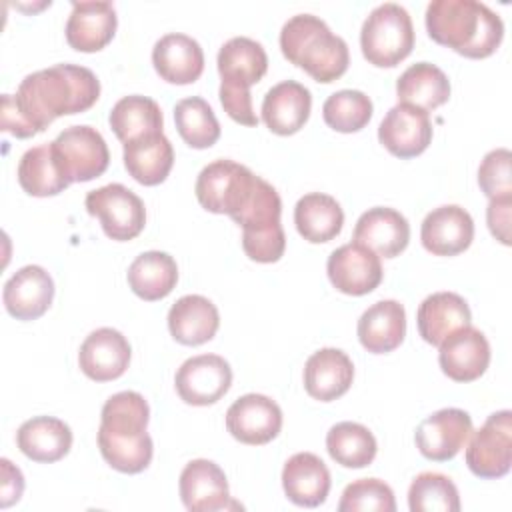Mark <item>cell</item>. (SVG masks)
I'll return each instance as SVG.
<instances>
[{
  "instance_id": "83f0119b",
  "label": "cell",
  "mask_w": 512,
  "mask_h": 512,
  "mask_svg": "<svg viewBox=\"0 0 512 512\" xmlns=\"http://www.w3.org/2000/svg\"><path fill=\"white\" fill-rule=\"evenodd\" d=\"M16 444L20 452L42 464H52L62 460L72 448L70 426L54 416H34L16 432Z\"/></svg>"
},
{
  "instance_id": "7a4b0ae2",
  "label": "cell",
  "mask_w": 512,
  "mask_h": 512,
  "mask_svg": "<svg viewBox=\"0 0 512 512\" xmlns=\"http://www.w3.org/2000/svg\"><path fill=\"white\" fill-rule=\"evenodd\" d=\"M428 36L466 58H486L504 36L502 18L476 0H432L426 6Z\"/></svg>"
},
{
  "instance_id": "1f68e13d",
  "label": "cell",
  "mask_w": 512,
  "mask_h": 512,
  "mask_svg": "<svg viewBox=\"0 0 512 512\" xmlns=\"http://www.w3.org/2000/svg\"><path fill=\"white\" fill-rule=\"evenodd\" d=\"M396 94L402 104L430 112L448 102L450 80L436 64L416 62L396 80Z\"/></svg>"
},
{
  "instance_id": "d590c367",
  "label": "cell",
  "mask_w": 512,
  "mask_h": 512,
  "mask_svg": "<svg viewBox=\"0 0 512 512\" xmlns=\"http://www.w3.org/2000/svg\"><path fill=\"white\" fill-rule=\"evenodd\" d=\"M330 458L344 468H364L372 464L378 444L374 434L358 422H338L326 434Z\"/></svg>"
},
{
  "instance_id": "7dc6e473",
  "label": "cell",
  "mask_w": 512,
  "mask_h": 512,
  "mask_svg": "<svg viewBox=\"0 0 512 512\" xmlns=\"http://www.w3.org/2000/svg\"><path fill=\"white\" fill-rule=\"evenodd\" d=\"M0 508H8L20 500L24 492V476L8 458L0 460Z\"/></svg>"
},
{
  "instance_id": "8992f818",
  "label": "cell",
  "mask_w": 512,
  "mask_h": 512,
  "mask_svg": "<svg viewBox=\"0 0 512 512\" xmlns=\"http://www.w3.org/2000/svg\"><path fill=\"white\" fill-rule=\"evenodd\" d=\"M54 158L72 182H88L102 176L110 164V152L102 134L92 126L64 128L52 142Z\"/></svg>"
},
{
  "instance_id": "d6986e66",
  "label": "cell",
  "mask_w": 512,
  "mask_h": 512,
  "mask_svg": "<svg viewBox=\"0 0 512 512\" xmlns=\"http://www.w3.org/2000/svg\"><path fill=\"white\" fill-rule=\"evenodd\" d=\"M330 470L312 452L290 456L282 468V488L286 498L302 508H316L326 502L330 492Z\"/></svg>"
},
{
  "instance_id": "5b68a950",
  "label": "cell",
  "mask_w": 512,
  "mask_h": 512,
  "mask_svg": "<svg viewBox=\"0 0 512 512\" xmlns=\"http://www.w3.org/2000/svg\"><path fill=\"white\" fill-rule=\"evenodd\" d=\"M258 178L250 168L228 158L206 164L196 178V198L212 214H228L232 220L250 202Z\"/></svg>"
},
{
  "instance_id": "44dd1931",
  "label": "cell",
  "mask_w": 512,
  "mask_h": 512,
  "mask_svg": "<svg viewBox=\"0 0 512 512\" xmlns=\"http://www.w3.org/2000/svg\"><path fill=\"white\" fill-rule=\"evenodd\" d=\"M118 16L112 2H72L66 42L78 52H98L116 34Z\"/></svg>"
},
{
  "instance_id": "ab89813d",
  "label": "cell",
  "mask_w": 512,
  "mask_h": 512,
  "mask_svg": "<svg viewBox=\"0 0 512 512\" xmlns=\"http://www.w3.org/2000/svg\"><path fill=\"white\" fill-rule=\"evenodd\" d=\"M408 508L412 512H458V488L440 472H420L408 488Z\"/></svg>"
},
{
  "instance_id": "f1b7e54d",
  "label": "cell",
  "mask_w": 512,
  "mask_h": 512,
  "mask_svg": "<svg viewBox=\"0 0 512 512\" xmlns=\"http://www.w3.org/2000/svg\"><path fill=\"white\" fill-rule=\"evenodd\" d=\"M216 64L222 84L250 90L266 74L268 56L260 42L248 36H234L222 44Z\"/></svg>"
},
{
  "instance_id": "4dcf8cb0",
  "label": "cell",
  "mask_w": 512,
  "mask_h": 512,
  "mask_svg": "<svg viewBox=\"0 0 512 512\" xmlns=\"http://www.w3.org/2000/svg\"><path fill=\"white\" fill-rule=\"evenodd\" d=\"M294 224L298 234L312 242L322 244L336 238L344 224V212L336 198L322 192L304 194L294 206Z\"/></svg>"
},
{
  "instance_id": "f546056e",
  "label": "cell",
  "mask_w": 512,
  "mask_h": 512,
  "mask_svg": "<svg viewBox=\"0 0 512 512\" xmlns=\"http://www.w3.org/2000/svg\"><path fill=\"white\" fill-rule=\"evenodd\" d=\"M174 164V148L164 132L148 134L124 144V166L128 174L144 184L156 186L164 182Z\"/></svg>"
},
{
  "instance_id": "d6a6232c",
  "label": "cell",
  "mask_w": 512,
  "mask_h": 512,
  "mask_svg": "<svg viewBox=\"0 0 512 512\" xmlns=\"http://www.w3.org/2000/svg\"><path fill=\"white\" fill-rule=\"evenodd\" d=\"M126 276L128 286L138 298L154 302L166 298L174 290L178 282V266L168 252L148 250L134 258Z\"/></svg>"
},
{
  "instance_id": "e575fe53",
  "label": "cell",
  "mask_w": 512,
  "mask_h": 512,
  "mask_svg": "<svg viewBox=\"0 0 512 512\" xmlns=\"http://www.w3.org/2000/svg\"><path fill=\"white\" fill-rule=\"evenodd\" d=\"M18 182L26 194L38 198L56 196L70 186L50 144L34 146L22 154L18 162Z\"/></svg>"
},
{
  "instance_id": "9c48e42d",
  "label": "cell",
  "mask_w": 512,
  "mask_h": 512,
  "mask_svg": "<svg viewBox=\"0 0 512 512\" xmlns=\"http://www.w3.org/2000/svg\"><path fill=\"white\" fill-rule=\"evenodd\" d=\"M174 384L186 404L210 406L230 390L232 368L218 354H198L182 362Z\"/></svg>"
},
{
  "instance_id": "ba28073f",
  "label": "cell",
  "mask_w": 512,
  "mask_h": 512,
  "mask_svg": "<svg viewBox=\"0 0 512 512\" xmlns=\"http://www.w3.org/2000/svg\"><path fill=\"white\" fill-rule=\"evenodd\" d=\"M466 464L478 478H502L512 464V412L498 410L468 438Z\"/></svg>"
},
{
  "instance_id": "8d00e7d4",
  "label": "cell",
  "mask_w": 512,
  "mask_h": 512,
  "mask_svg": "<svg viewBox=\"0 0 512 512\" xmlns=\"http://www.w3.org/2000/svg\"><path fill=\"white\" fill-rule=\"evenodd\" d=\"M174 122L180 138L196 150L210 148L220 138V124L210 104L200 96L182 98L174 106Z\"/></svg>"
},
{
  "instance_id": "f6af8a7d",
  "label": "cell",
  "mask_w": 512,
  "mask_h": 512,
  "mask_svg": "<svg viewBox=\"0 0 512 512\" xmlns=\"http://www.w3.org/2000/svg\"><path fill=\"white\" fill-rule=\"evenodd\" d=\"M220 102H222V108L226 110V114L234 122L244 124V126L258 124V116L252 106V94L248 88H238V86L220 82Z\"/></svg>"
},
{
  "instance_id": "f35d334b",
  "label": "cell",
  "mask_w": 512,
  "mask_h": 512,
  "mask_svg": "<svg viewBox=\"0 0 512 512\" xmlns=\"http://www.w3.org/2000/svg\"><path fill=\"white\" fill-rule=\"evenodd\" d=\"M98 448L102 458L118 472L138 474L148 468L154 444L148 432L140 436H114L98 428Z\"/></svg>"
},
{
  "instance_id": "9a60e30c",
  "label": "cell",
  "mask_w": 512,
  "mask_h": 512,
  "mask_svg": "<svg viewBox=\"0 0 512 512\" xmlns=\"http://www.w3.org/2000/svg\"><path fill=\"white\" fill-rule=\"evenodd\" d=\"M130 342L114 328H98L90 332L78 352L80 370L94 382H110L120 378L130 364Z\"/></svg>"
},
{
  "instance_id": "4316f807",
  "label": "cell",
  "mask_w": 512,
  "mask_h": 512,
  "mask_svg": "<svg viewBox=\"0 0 512 512\" xmlns=\"http://www.w3.org/2000/svg\"><path fill=\"white\" fill-rule=\"evenodd\" d=\"M356 332L368 352H392L406 336V310L396 300H378L362 312Z\"/></svg>"
},
{
  "instance_id": "60d3db41",
  "label": "cell",
  "mask_w": 512,
  "mask_h": 512,
  "mask_svg": "<svg viewBox=\"0 0 512 512\" xmlns=\"http://www.w3.org/2000/svg\"><path fill=\"white\" fill-rule=\"evenodd\" d=\"M322 116L336 132H358L372 118V100L362 90H338L326 98Z\"/></svg>"
},
{
  "instance_id": "5bb4252c",
  "label": "cell",
  "mask_w": 512,
  "mask_h": 512,
  "mask_svg": "<svg viewBox=\"0 0 512 512\" xmlns=\"http://www.w3.org/2000/svg\"><path fill=\"white\" fill-rule=\"evenodd\" d=\"M180 498L192 512H216L238 508L230 498V488L224 470L206 458L188 462L180 474Z\"/></svg>"
},
{
  "instance_id": "e0dca14e",
  "label": "cell",
  "mask_w": 512,
  "mask_h": 512,
  "mask_svg": "<svg viewBox=\"0 0 512 512\" xmlns=\"http://www.w3.org/2000/svg\"><path fill=\"white\" fill-rule=\"evenodd\" d=\"M438 348L440 368L454 382H472L480 378L490 364V344L474 326L452 332Z\"/></svg>"
},
{
  "instance_id": "836d02e7",
  "label": "cell",
  "mask_w": 512,
  "mask_h": 512,
  "mask_svg": "<svg viewBox=\"0 0 512 512\" xmlns=\"http://www.w3.org/2000/svg\"><path fill=\"white\" fill-rule=\"evenodd\" d=\"M108 122L122 144L148 134L162 132V126H164V118L158 102L140 94L120 98L112 106Z\"/></svg>"
},
{
  "instance_id": "ffe728a7",
  "label": "cell",
  "mask_w": 512,
  "mask_h": 512,
  "mask_svg": "<svg viewBox=\"0 0 512 512\" xmlns=\"http://www.w3.org/2000/svg\"><path fill=\"white\" fill-rule=\"evenodd\" d=\"M312 94L296 80L274 84L262 100V120L278 136L296 134L310 118Z\"/></svg>"
},
{
  "instance_id": "30bf717a",
  "label": "cell",
  "mask_w": 512,
  "mask_h": 512,
  "mask_svg": "<svg viewBox=\"0 0 512 512\" xmlns=\"http://www.w3.org/2000/svg\"><path fill=\"white\" fill-rule=\"evenodd\" d=\"M332 286L348 296L370 294L382 282L380 256L358 242L338 246L326 262Z\"/></svg>"
},
{
  "instance_id": "74e56055",
  "label": "cell",
  "mask_w": 512,
  "mask_h": 512,
  "mask_svg": "<svg viewBox=\"0 0 512 512\" xmlns=\"http://www.w3.org/2000/svg\"><path fill=\"white\" fill-rule=\"evenodd\" d=\"M148 420V402L134 390L112 394L100 412V428L114 436H140L146 432Z\"/></svg>"
},
{
  "instance_id": "7bdbcfd3",
  "label": "cell",
  "mask_w": 512,
  "mask_h": 512,
  "mask_svg": "<svg viewBox=\"0 0 512 512\" xmlns=\"http://www.w3.org/2000/svg\"><path fill=\"white\" fill-rule=\"evenodd\" d=\"M512 154L508 148L490 150L478 168L480 190L488 198L512 196V172H510Z\"/></svg>"
},
{
  "instance_id": "2e32d148",
  "label": "cell",
  "mask_w": 512,
  "mask_h": 512,
  "mask_svg": "<svg viewBox=\"0 0 512 512\" xmlns=\"http://www.w3.org/2000/svg\"><path fill=\"white\" fill-rule=\"evenodd\" d=\"M420 240L434 256H456L472 244L474 220L458 204L438 206L422 220Z\"/></svg>"
},
{
  "instance_id": "8fae6325",
  "label": "cell",
  "mask_w": 512,
  "mask_h": 512,
  "mask_svg": "<svg viewBox=\"0 0 512 512\" xmlns=\"http://www.w3.org/2000/svg\"><path fill=\"white\" fill-rule=\"evenodd\" d=\"M472 434V418L460 408H442L426 416L416 432V448L434 462L452 460L468 442Z\"/></svg>"
},
{
  "instance_id": "b9f144b4",
  "label": "cell",
  "mask_w": 512,
  "mask_h": 512,
  "mask_svg": "<svg viewBox=\"0 0 512 512\" xmlns=\"http://www.w3.org/2000/svg\"><path fill=\"white\" fill-rule=\"evenodd\" d=\"M392 488L378 478H358L350 482L338 502V512H394Z\"/></svg>"
},
{
  "instance_id": "ac0fdd59",
  "label": "cell",
  "mask_w": 512,
  "mask_h": 512,
  "mask_svg": "<svg viewBox=\"0 0 512 512\" xmlns=\"http://www.w3.org/2000/svg\"><path fill=\"white\" fill-rule=\"evenodd\" d=\"M54 280L36 264L16 270L4 284L2 300L10 316L16 320H36L52 304Z\"/></svg>"
},
{
  "instance_id": "277c9868",
  "label": "cell",
  "mask_w": 512,
  "mask_h": 512,
  "mask_svg": "<svg viewBox=\"0 0 512 512\" xmlns=\"http://www.w3.org/2000/svg\"><path fill=\"white\" fill-rule=\"evenodd\" d=\"M360 48L374 66L400 64L414 48V26L408 10L396 2L376 6L362 24Z\"/></svg>"
},
{
  "instance_id": "6da1fadb",
  "label": "cell",
  "mask_w": 512,
  "mask_h": 512,
  "mask_svg": "<svg viewBox=\"0 0 512 512\" xmlns=\"http://www.w3.org/2000/svg\"><path fill=\"white\" fill-rule=\"evenodd\" d=\"M98 96L100 80L86 66L56 64L32 72L14 96L2 98V130L16 138H30L60 116L92 108Z\"/></svg>"
},
{
  "instance_id": "52a82bcc",
  "label": "cell",
  "mask_w": 512,
  "mask_h": 512,
  "mask_svg": "<svg viewBox=\"0 0 512 512\" xmlns=\"http://www.w3.org/2000/svg\"><path fill=\"white\" fill-rule=\"evenodd\" d=\"M86 210L100 220L104 234L116 242L136 238L146 224V208L138 194L124 184H106L86 194Z\"/></svg>"
},
{
  "instance_id": "cb8c5ba5",
  "label": "cell",
  "mask_w": 512,
  "mask_h": 512,
  "mask_svg": "<svg viewBox=\"0 0 512 512\" xmlns=\"http://www.w3.org/2000/svg\"><path fill=\"white\" fill-rule=\"evenodd\" d=\"M152 64L162 80L192 84L204 72V52L192 36L170 32L154 44Z\"/></svg>"
},
{
  "instance_id": "4fadbf2b",
  "label": "cell",
  "mask_w": 512,
  "mask_h": 512,
  "mask_svg": "<svg viewBox=\"0 0 512 512\" xmlns=\"http://www.w3.org/2000/svg\"><path fill=\"white\" fill-rule=\"evenodd\" d=\"M380 144L398 158H414L432 142V122L426 110L398 102L378 126Z\"/></svg>"
},
{
  "instance_id": "484cf974",
  "label": "cell",
  "mask_w": 512,
  "mask_h": 512,
  "mask_svg": "<svg viewBox=\"0 0 512 512\" xmlns=\"http://www.w3.org/2000/svg\"><path fill=\"white\" fill-rule=\"evenodd\" d=\"M468 302L456 292H434L422 300L416 312L418 332L424 342L440 346L452 332L470 326Z\"/></svg>"
},
{
  "instance_id": "7c38bea8",
  "label": "cell",
  "mask_w": 512,
  "mask_h": 512,
  "mask_svg": "<svg viewBox=\"0 0 512 512\" xmlns=\"http://www.w3.org/2000/svg\"><path fill=\"white\" fill-rule=\"evenodd\" d=\"M226 428L242 444H268L282 430V410L264 394H244L230 404Z\"/></svg>"
},
{
  "instance_id": "7402d4cb",
  "label": "cell",
  "mask_w": 512,
  "mask_h": 512,
  "mask_svg": "<svg viewBox=\"0 0 512 512\" xmlns=\"http://www.w3.org/2000/svg\"><path fill=\"white\" fill-rule=\"evenodd\" d=\"M354 242L364 244L384 258H394L406 250L410 242V224L394 208H368L354 226Z\"/></svg>"
},
{
  "instance_id": "603a6c76",
  "label": "cell",
  "mask_w": 512,
  "mask_h": 512,
  "mask_svg": "<svg viewBox=\"0 0 512 512\" xmlns=\"http://www.w3.org/2000/svg\"><path fill=\"white\" fill-rule=\"evenodd\" d=\"M354 364L340 348H320L304 364V388L320 402H332L348 392Z\"/></svg>"
},
{
  "instance_id": "3957f363",
  "label": "cell",
  "mask_w": 512,
  "mask_h": 512,
  "mask_svg": "<svg viewBox=\"0 0 512 512\" xmlns=\"http://www.w3.org/2000/svg\"><path fill=\"white\" fill-rule=\"evenodd\" d=\"M280 50L288 62L322 84L338 80L350 64L346 40L332 34L328 24L314 14H296L286 20L280 30Z\"/></svg>"
},
{
  "instance_id": "d4e9b609",
  "label": "cell",
  "mask_w": 512,
  "mask_h": 512,
  "mask_svg": "<svg viewBox=\"0 0 512 512\" xmlns=\"http://www.w3.org/2000/svg\"><path fill=\"white\" fill-rule=\"evenodd\" d=\"M218 326L220 314L216 304L200 294H186L168 310V330L184 346H200L212 340Z\"/></svg>"
},
{
  "instance_id": "ee69618b",
  "label": "cell",
  "mask_w": 512,
  "mask_h": 512,
  "mask_svg": "<svg viewBox=\"0 0 512 512\" xmlns=\"http://www.w3.org/2000/svg\"><path fill=\"white\" fill-rule=\"evenodd\" d=\"M242 248L246 256L260 264L278 262L286 250V234L282 224H270L264 228L242 230Z\"/></svg>"
},
{
  "instance_id": "bcb514c9",
  "label": "cell",
  "mask_w": 512,
  "mask_h": 512,
  "mask_svg": "<svg viewBox=\"0 0 512 512\" xmlns=\"http://www.w3.org/2000/svg\"><path fill=\"white\" fill-rule=\"evenodd\" d=\"M510 210H512V196L490 198L486 208L488 228L492 236L504 246L510 244Z\"/></svg>"
}]
</instances>
